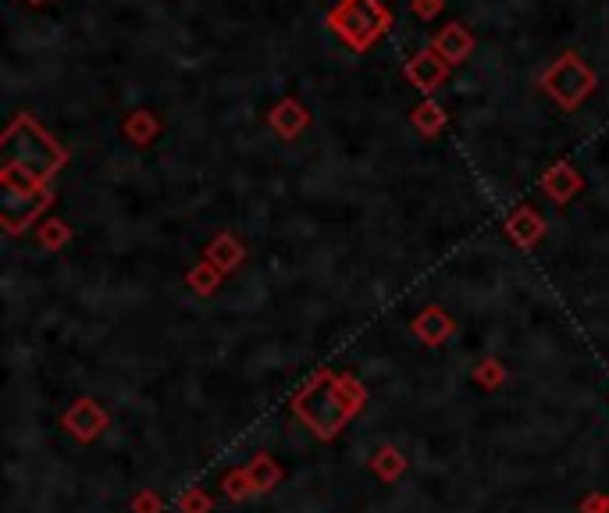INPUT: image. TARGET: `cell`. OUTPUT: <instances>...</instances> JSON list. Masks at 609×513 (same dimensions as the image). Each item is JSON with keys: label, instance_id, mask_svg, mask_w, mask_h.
I'll list each match as a JSON object with an SVG mask.
<instances>
[{"label": "cell", "instance_id": "1", "mask_svg": "<svg viewBox=\"0 0 609 513\" xmlns=\"http://www.w3.org/2000/svg\"><path fill=\"white\" fill-rule=\"evenodd\" d=\"M364 403L367 389L360 378H353L350 371L321 367L293 392L289 410L317 442H335L364 410Z\"/></svg>", "mask_w": 609, "mask_h": 513}, {"label": "cell", "instance_id": "2", "mask_svg": "<svg viewBox=\"0 0 609 513\" xmlns=\"http://www.w3.org/2000/svg\"><path fill=\"white\" fill-rule=\"evenodd\" d=\"M107 424H111V417H107V410L100 407L93 396H79L72 407L61 414V428H65L75 442H82V446H86V442H97L100 435L107 432Z\"/></svg>", "mask_w": 609, "mask_h": 513}, {"label": "cell", "instance_id": "3", "mask_svg": "<svg viewBox=\"0 0 609 513\" xmlns=\"http://www.w3.org/2000/svg\"><path fill=\"white\" fill-rule=\"evenodd\" d=\"M410 332H414L424 346H442V342L456 332V325L442 307H424L414 318V325H410Z\"/></svg>", "mask_w": 609, "mask_h": 513}, {"label": "cell", "instance_id": "4", "mask_svg": "<svg viewBox=\"0 0 609 513\" xmlns=\"http://www.w3.org/2000/svg\"><path fill=\"white\" fill-rule=\"evenodd\" d=\"M246 474H250L253 481V492L257 496H268V492H275L278 485H282V467H278V460L271 453H257L246 464Z\"/></svg>", "mask_w": 609, "mask_h": 513}, {"label": "cell", "instance_id": "5", "mask_svg": "<svg viewBox=\"0 0 609 513\" xmlns=\"http://www.w3.org/2000/svg\"><path fill=\"white\" fill-rule=\"evenodd\" d=\"M371 474L382 485H396L399 478L406 474V456H403V449L399 446H378L374 449V456H371Z\"/></svg>", "mask_w": 609, "mask_h": 513}, {"label": "cell", "instance_id": "6", "mask_svg": "<svg viewBox=\"0 0 609 513\" xmlns=\"http://www.w3.org/2000/svg\"><path fill=\"white\" fill-rule=\"evenodd\" d=\"M577 189H581V179H577L567 164H560V168H553L549 175H545V193L553 196L556 204H567Z\"/></svg>", "mask_w": 609, "mask_h": 513}, {"label": "cell", "instance_id": "7", "mask_svg": "<svg viewBox=\"0 0 609 513\" xmlns=\"http://www.w3.org/2000/svg\"><path fill=\"white\" fill-rule=\"evenodd\" d=\"M207 261H211L218 271H232V268H239V261H243V246H239L232 236H218L211 243V250H207Z\"/></svg>", "mask_w": 609, "mask_h": 513}, {"label": "cell", "instance_id": "8", "mask_svg": "<svg viewBox=\"0 0 609 513\" xmlns=\"http://www.w3.org/2000/svg\"><path fill=\"white\" fill-rule=\"evenodd\" d=\"M542 221H538V214H531V211H517L510 218V236L517 239L520 246H531L535 243L538 236H542Z\"/></svg>", "mask_w": 609, "mask_h": 513}, {"label": "cell", "instance_id": "9", "mask_svg": "<svg viewBox=\"0 0 609 513\" xmlns=\"http://www.w3.org/2000/svg\"><path fill=\"white\" fill-rule=\"evenodd\" d=\"M221 492H225L232 503H246V499H253L257 492H253V481L250 474H246V467H236V471H228L225 478H221Z\"/></svg>", "mask_w": 609, "mask_h": 513}, {"label": "cell", "instance_id": "10", "mask_svg": "<svg viewBox=\"0 0 609 513\" xmlns=\"http://www.w3.org/2000/svg\"><path fill=\"white\" fill-rule=\"evenodd\" d=\"M506 378H510V371H506L499 360H481L478 367H474V382L481 385V389H503L506 385Z\"/></svg>", "mask_w": 609, "mask_h": 513}, {"label": "cell", "instance_id": "11", "mask_svg": "<svg viewBox=\"0 0 609 513\" xmlns=\"http://www.w3.org/2000/svg\"><path fill=\"white\" fill-rule=\"evenodd\" d=\"M179 513H211L214 510V499L207 496V492L200 489V485H189L186 492L179 496Z\"/></svg>", "mask_w": 609, "mask_h": 513}, {"label": "cell", "instance_id": "12", "mask_svg": "<svg viewBox=\"0 0 609 513\" xmlns=\"http://www.w3.org/2000/svg\"><path fill=\"white\" fill-rule=\"evenodd\" d=\"M218 275H221V271L214 268L211 261H207V264H200V268H196L193 275H189V285H193V293H200V296H211L214 289H218Z\"/></svg>", "mask_w": 609, "mask_h": 513}, {"label": "cell", "instance_id": "13", "mask_svg": "<svg viewBox=\"0 0 609 513\" xmlns=\"http://www.w3.org/2000/svg\"><path fill=\"white\" fill-rule=\"evenodd\" d=\"M300 125H303V114L296 111L293 104H285V107H278V111H275V129L285 132V136H296V132H300Z\"/></svg>", "mask_w": 609, "mask_h": 513}, {"label": "cell", "instance_id": "14", "mask_svg": "<svg viewBox=\"0 0 609 513\" xmlns=\"http://www.w3.org/2000/svg\"><path fill=\"white\" fill-rule=\"evenodd\" d=\"M132 513H164V499L157 489H143L132 496Z\"/></svg>", "mask_w": 609, "mask_h": 513}, {"label": "cell", "instance_id": "15", "mask_svg": "<svg viewBox=\"0 0 609 513\" xmlns=\"http://www.w3.org/2000/svg\"><path fill=\"white\" fill-rule=\"evenodd\" d=\"M40 239H43V246H50V250H54V246H61L68 239V228L61 225V221H47V225H43V232H40Z\"/></svg>", "mask_w": 609, "mask_h": 513}, {"label": "cell", "instance_id": "16", "mask_svg": "<svg viewBox=\"0 0 609 513\" xmlns=\"http://www.w3.org/2000/svg\"><path fill=\"white\" fill-rule=\"evenodd\" d=\"M577 513H609V496H602V492H588V496L577 503Z\"/></svg>", "mask_w": 609, "mask_h": 513}, {"label": "cell", "instance_id": "17", "mask_svg": "<svg viewBox=\"0 0 609 513\" xmlns=\"http://www.w3.org/2000/svg\"><path fill=\"white\" fill-rule=\"evenodd\" d=\"M417 122H421L424 129H439V111H435V107H424L421 118H417Z\"/></svg>", "mask_w": 609, "mask_h": 513}]
</instances>
